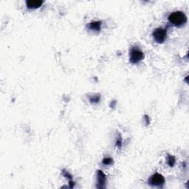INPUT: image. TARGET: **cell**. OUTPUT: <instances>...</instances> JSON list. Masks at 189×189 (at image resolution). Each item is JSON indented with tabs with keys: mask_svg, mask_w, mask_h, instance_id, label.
I'll return each instance as SVG.
<instances>
[{
	"mask_svg": "<svg viewBox=\"0 0 189 189\" xmlns=\"http://www.w3.org/2000/svg\"><path fill=\"white\" fill-rule=\"evenodd\" d=\"M168 20L174 26L181 27L187 22V16L183 11L173 12L168 16Z\"/></svg>",
	"mask_w": 189,
	"mask_h": 189,
	"instance_id": "cell-1",
	"label": "cell"
},
{
	"mask_svg": "<svg viewBox=\"0 0 189 189\" xmlns=\"http://www.w3.org/2000/svg\"><path fill=\"white\" fill-rule=\"evenodd\" d=\"M144 58V53L140 49L132 47L129 53V61L132 64H137L143 61Z\"/></svg>",
	"mask_w": 189,
	"mask_h": 189,
	"instance_id": "cell-2",
	"label": "cell"
},
{
	"mask_svg": "<svg viewBox=\"0 0 189 189\" xmlns=\"http://www.w3.org/2000/svg\"><path fill=\"white\" fill-rule=\"evenodd\" d=\"M148 184L151 187L163 188L165 184L164 177L159 173H155L148 179Z\"/></svg>",
	"mask_w": 189,
	"mask_h": 189,
	"instance_id": "cell-3",
	"label": "cell"
},
{
	"mask_svg": "<svg viewBox=\"0 0 189 189\" xmlns=\"http://www.w3.org/2000/svg\"><path fill=\"white\" fill-rule=\"evenodd\" d=\"M167 29L168 28L157 27L152 33V36L156 42L159 44H163L167 38Z\"/></svg>",
	"mask_w": 189,
	"mask_h": 189,
	"instance_id": "cell-4",
	"label": "cell"
},
{
	"mask_svg": "<svg viewBox=\"0 0 189 189\" xmlns=\"http://www.w3.org/2000/svg\"><path fill=\"white\" fill-rule=\"evenodd\" d=\"M107 183V177L101 170L97 171V188H104Z\"/></svg>",
	"mask_w": 189,
	"mask_h": 189,
	"instance_id": "cell-5",
	"label": "cell"
},
{
	"mask_svg": "<svg viewBox=\"0 0 189 189\" xmlns=\"http://www.w3.org/2000/svg\"><path fill=\"white\" fill-rule=\"evenodd\" d=\"M44 3V1L41 0H27L26 1V5L27 8L36 9L38 8Z\"/></svg>",
	"mask_w": 189,
	"mask_h": 189,
	"instance_id": "cell-6",
	"label": "cell"
},
{
	"mask_svg": "<svg viewBox=\"0 0 189 189\" xmlns=\"http://www.w3.org/2000/svg\"><path fill=\"white\" fill-rule=\"evenodd\" d=\"M101 25H102V21H92L89 24H88L87 27L89 28V30H93V31L99 32L101 30Z\"/></svg>",
	"mask_w": 189,
	"mask_h": 189,
	"instance_id": "cell-7",
	"label": "cell"
},
{
	"mask_svg": "<svg viewBox=\"0 0 189 189\" xmlns=\"http://www.w3.org/2000/svg\"><path fill=\"white\" fill-rule=\"evenodd\" d=\"M176 163V158L173 155H168L167 156V164L170 166V167H174V164Z\"/></svg>",
	"mask_w": 189,
	"mask_h": 189,
	"instance_id": "cell-8",
	"label": "cell"
},
{
	"mask_svg": "<svg viewBox=\"0 0 189 189\" xmlns=\"http://www.w3.org/2000/svg\"><path fill=\"white\" fill-rule=\"evenodd\" d=\"M100 100V96L99 95H96V96H92L89 97V101L91 104H98Z\"/></svg>",
	"mask_w": 189,
	"mask_h": 189,
	"instance_id": "cell-9",
	"label": "cell"
},
{
	"mask_svg": "<svg viewBox=\"0 0 189 189\" xmlns=\"http://www.w3.org/2000/svg\"><path fill=\"white\" fill-rule=\"evenodd\" d=\"M113 163H114L113 159L111 157L104 158V159H103L102 161V163L104 165V166H109V165L113 164Z\"/></svg>",
	"mask_w": 189,
	"mask_h": 189,
	"instance_id": "cell-10",
	"label": "cell"
},
{
	"mask_svg": "<svg viewBox=\"0 0 189 189\" xmlns=\"http://www.w3.org/2000/svg\"><path fill=\"white\" fill-rule=\"evenodd\" d=\"M62 174L65 177L67 178L69 180H72V176L69 174V172H68V171H67L66 170H62Z\"/></svg>",
	"mask_w": 189,
	"mask_h": 189,
	"instance_id": "cell-11",
	"label": "cell"
},
{
	"mask_svg": "<svg viewBox=\"0 0 189 189\" xmlns=\"http://www.w3.org/2000/svg\"><path fill=\"white\" fill-rule=\"evenodd\" d=\"M116 146L118 147V148H121L122 146V137L120 136L118 137V138L117 139V140H116Z\"/></svg>",
	"mask_w": 189,
	"mask_h": 189,
	"instance_id": "cell-12",
	"label": "cell"
},
{
	"mask_svg": "<svg viewBox=\"0 0 189 189\" xmlns=\"http://www.w3.org/2000/svg\"><path fill=\"white\" fill-rule=\"evenodd\" d=\"M144 118H145V120H146V125H149L150 123L149 117H148V115H145Z\"/></svg>",
	"mask_w": 189,
	"mask_h": 189,
	"instance_id": "cell-13",
	"label": "cell"
},
{
	"mask_svg": "<svg viewBox=\"0 0 189 189\" xmlns=\"http://www.w3.org/2000/svg\"><path fill=\"white\" fill-rule=\"evenodd\" d=\"M186 82L188 83V76H187V77H186Z\"/></svg>",
	"mask_w": 189,
	"mask_h": 189,
	"instance_id": "cell-14",
	"label": "cell"
}]
</instances>
